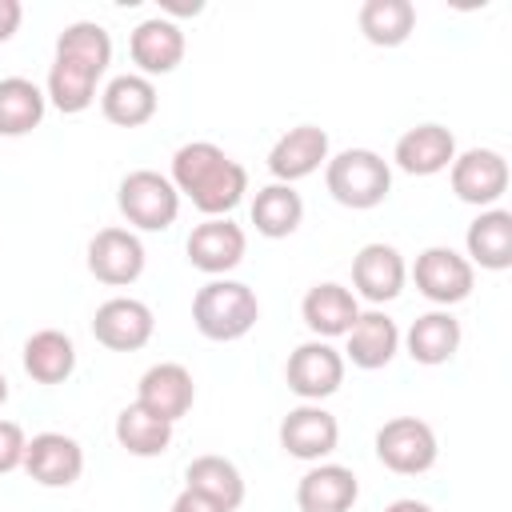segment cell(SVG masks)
<instances>
[{
	"label": "cell",
	"mask_w": 512,
	"mask_h": 512,
	"mask_svg": "<svg viewBox=\"0 0 512 512\" xmlns=\"http://www.w3.org/2000/svg\"><path fill=\"white\" fill-rule=\"evenodd\" d=\"M180 196L192 200L196 212L208 216H228L244 192H248V168L240 160H232L224 148H216L212 140H192L180 144L172 156V176Z\"/></svg>",
	"instance_id": "1"
},
{
	"label": "cell",
	"mask_w": 512,
	"mask_h": 512,
	"mask_svg": "<svg viewBox=\"0 0 512 512\" xmlns=\"http://www.w3.org/2000/svg\"><path fill=\"white\" fill-rule=\"evenodd\" d=\"M256 320H260V300L240 280L216 276L192 296V324L208 340H220V344L240 340L256 328Z\"/></svg>",
	"instance_id": "2"
},
{
	"label": "cell",
	"mask_w": 512,
	"mask_h": 512,
	"mask_svg": "<svg viewBox=\"0 0 512 512\" xmlns=\"http://www.w3.org/2000/svg\"><path fill=\"white\" fill-rule=\"evenodd\" d=\"M324 184H328V192H332L336 204H344L352 212H368V208H376V204L388 200V192H392V168L372 148H344V152L328 156Z\"/></svg>",
	"instance_id": "3"
},
{
	"label": "cell",
	"mask_w": 512,
	"mask_h": 512,
	"mask_svg": "<svg viewBox=\"0 0 512 512\" xmlns=\"http://www.w3.org/2000/svg\"><path fill=\"white\" fill-rule=\"evenodd\" d=\"M120 216L140 232H164L180 216V192L176 184L156 168H136L116 188Z\"/></svg>",
	"instance_id": "4"
},
{
	"label": "cell",
	"mask_w": 512,
	"mask_h": 512,
	"mask_svg": "<svg viewBox=\"0 0 512 512\" xmlns=\"http://www.w3.org/2000/svg\"><path fill=\"white\" fill-rule=\"evenodd\" d=\"M376 456L388 472H400V476H420L436 464L440 456V444H436V432L428 420H416V416H392L380 424L376 432Z\"/></svg>",
	"instance_id": "5"
},
{
	"label": "cell",
	"mask_w": 512,
	"mask_h": 512,
	"mask_svg": "<svg viewBox=\"0 0 512 512\" xmlns=\"http://www.w3.org/2000/svg\"><path fill=\"white\" fill-rule=\"evenodd\" d=\"M412 280H416V288H420L424 300H432V304H440V308H452V304H460V300L472 296V288H476V268H472L468 256H460L456 248L432 244V248H424V252L416 256Z\"/></svg>",
	"instance_id": "6"
},
{
	"label": "cell",
	"mask_w": 512,
	"mask_h": 512,
	"mask_svg": "<svg viewBox=\"0 0 512 512\" xmlns=\"http://www.w3.org/2000/svg\"><path fill=\"white\" fill-rule=\"evenodd\" d=\"M344 364H348L344 352H336L328 340H304L292 348V356L284 364V380L304 404H320L324 396L340 392Z\"/></svg>",
	"instance_id": "7"
},
{
	"label": "cell",
	"mask_w": 512,
	"mask_h": 512,
	"mask_svg": "<svg viewBox=\"0 0 512 512\" xmlns=\"http://www.w3.org/2000/svg\"><path fill=\"white\" fill-rule=\"evenodd\" d=\"M448 180L464 204H476L484 212V208H496V200L508 192V160L496 148H468V152H456Z\"/></svg>",
	"instance_id": "8"
},
{
	"label": "cell",
	"mask_w": 512,
	"mask_h": 512,
	"mask_svg": "<svg viewBox=\"0 0 512 512\" xmlns=\"http://www.w3.org/2000/svg\"><path fill=\"white\" fill-rule=\"evenodd\" d=\"M184 252H188V264H192V268H200V272H208V276L216 280V276H228V272L244 260L248 236H244V228H240L236 220H228V216H208L204 224H196V228L188 232Z\"/></svg>",
	"instance_id": "9"
},
{
	"label": "cell",
	"mask_w": 512,
	"mask_h": 512,
	"mask_svg": "<svg viewBox=\"0 0 512 512\" xmlns=\"http://www.w3.org/2000/svg\"><path fill=\"white\" fill-rule=\"evenodd\" d=\"M152 332H156V316L136 296H112L92 316L96 344H104L112 352H136V348H144L152 340Z\"/></svg>",
	"instance_id": "10"
},
{
	"label": "cell",
	"mask_w": 512,
	"mask_h": 512,
	"mask_svg": "<svg viewBox=\"0 0 512 512\" xmlns=\"http://www.w3.org/2000/svg\"><path fill=\"white\" fill-rule=\"evenodd\" d=\"M144 260H148L144 244L132 228H100L88 240V272L100 284H112V288L136 284L144 272Z\"/></svg>",
	"instance_id": "11"
},
{
	"label": "cell",
	"mask_w": 512,
	"mask_h": 512,
	"mask_svg": "<svg viewBox=\"0 0 512 512\" xmlns=\"http://www.w3.org/2000/svg\"><path fill=\"white\" fill-rule=\"evenodd\" d=\"M340 444V420L320 404H300L280 420V448L296 460L320 464Z\"/></svg>",
	"instance_id": "12"
},
{
	"label": "cell",
	"mask_w": 512,
	"mask_h": 512,
	"mask_svg": "<svg viewBox=\"0 0 512 512\" xmlns=\"http://www.w3.org/2000/svg\"><path fill=\"white\" fill-rule=\"evenodd\" d=\"M408 280V264L400 256V248L372 240L352 256V288L356 296H364L368 304H388L404 292Z\"/></svg>",
	"instance_id": "13"
},
{
	"label": "cell",
	"mask_w": 512,
	"mask_h": 512,
	"mask_svg": "<svg viewBox=\"0 0 512 512\" xmlns=\"http://www.w3.org/2000/svg\"><path fill=\"white\" fill-rule=\"evenodd\" d=\"M184 48H188L184 28H180L176 20H168V16H148V20H140V24L132 28V36H128L132 64H136L140 76H148V80L176 72V64L184 60Z\"/></svg>",
	"instance_id": "14"
},
{
	"label": "cell",
	"mask_w": 512,
	"mask_h": 512,
	"mask_svg": "<svg viewBox=\"0 0 512 512\" xmlns=\"http://www.w3.org/2000/svg\"><path fill=\"white\" fill-rule=\"evenodd\" d=\"M136 404H144L152 416L176 424V420L188 416V408L196 404V380H192V372H188L184 364L160 360V364H152V368L140 376V384H136Z\"/></svg>",
	"instance_id": "15"
},
{
	"label": "cell",
	"mask_w": 512,
	"mask_h": 512,
	"mask_svg": "<svg viewBox=\"0 0 512 512\" xmlns=\"http://www.w3.org/2000/svg\"><path fill=\"white\" fill-rule=\"evenodd\" d=\"M24 472L44 488H68L84 472V448L64 432H36L24 448Z\"/></svg>",
	"instance_id": "16"
},
{
	"label": "cell",
	"mask_w": 512,
	"mask_h": 512,
	"mask_svg": "<svg viewBox=\"0 0 512 512\" xmlns=\"http://www.w3.org/2000/svg\"><path fill=\"white\" fill-rule=\"evenodd\" d=\"M320 164H328V132L316 124L288 128L268 152V172L276 176V184H296L312 176Z\"/></svg>",
	"instance_id": "17"
},
{
	"label": "cell",
	"mask_w": 512,
	"mask_h": 512,
	"mask_svg": "<svg viewBox=\"0 0 512 512\" xmlns=\"http://www.w3.org/2000/svg\"><path fill=\"white\" fill-rule=\"evenodd\" d=\"M300 316H304V324L316 340H336V336H348V328L360 316V304H356L352 288H344L336 280H320L304 292Z\"/></svg>",
	"instance_id": "18"
},
{
	"label": "cell",
	"mask_w": 512,
	"mask_h": 512,
	"mask_svg": "<svg viewBox=\"0 0 512 512\" xmlns=\"http://www.w3.org/2000/svg\"><path fill=\"white\" fill-rule=\"evenodd\" d=\"M392 160L408 176H436V172L452 168V160H456V136L444 124H416V128H408L396 140Z\"/></svg>",
	"instance_id": "19"
},
{
	"label": "cell",
	"mask_w": 512,
	"mask_h": 512,
	"mask_svg": "<svg viewBox=\"0 0 512 512\" xmlns=\"http://www.w3.org/2000/svg\"><path fill=\"white\" fill-rule=\"evenodd\" d=\"M344 340H348L344 360H352V364L364 368V372L388 368L392 356L400 352V328H396V320H392L388 312H380V308L360 312Z\"/></svg>",
	"instance_id": "20"
},
{
	"label": "cell",
	"mask_w": 512,
	"mask_h": 512,
	"mask_svg": "<svg viewBox=\"0 0 512 512\" xmlns=\"http://www.w3.org/2000/svg\"><path fill=\"white\" fill-rule=\"evenodd\" d=\"M356 496H360L356 472L344 464H312L296 484L300 512H352Z\"/></svg>",
	"instance_id": "21"
},
{
	"label": "cell",
	"mask_w": 512,
	"mask_h": 512,
	"mask_svg": "<svg viewBox=\"0 0 512 512\" xmlns=\"http://www.w3.org/2000/svg\"><path fill=\"white\" fill-rule=\"evenodd\" d=\"M160 108V96H156V84L140 72H124V76H112L100 92V112L108 124L116 128H140L156 116Z\"/></svg>",
	"instance_id": "22"
},
{
	"label": "cell",
	"mask_w": 512,
	"mask_h": 512,
	"mask_svg": "<svg viewBox=\"0 0 512 512\" xmlns=\"http://www.w3.org/2000/svg\"><path fill=\"white\" fill-rule=\"evenodd\" d=\"M464 248H468V264L488 268V272H504L512 268V212L508 208H484L468 232H464Z\"/></svg>",
	"instance_id": "23"
},
{
	"label": "cell",
	"mask_w": 512,
	"mask_h": 512,
	"mask_svg": "<svg viewBox=\"0 0 512 512\" xmlns=\"http://www.w3.org/2000/svg\"><path fill=\"white\" fill-rule=\"evenodd\" d=\"M460 320L448 312V308H436V312H424L412 320V328L404 332V348L416 364L424 368H436V364H448L460 348Z\"/></svg>",
	"instance_id": "24"
},
{
	"label": "cell",
	"mask_w": 512,
	"mask_h": 512,
	"mask_svg": "<svg viewBox=\"0 0 512 512\" xmlns=\"http://www.w3.org/2000/svg\"><path fill=\"white\" fill-rule=\"evenodd\" d=\"M24 372L36 384H64L76 372V344L60 328H40L24 340Z\"/></svg>",
	"instance_id": "25"
},
{
	"label": "cell",
	"mask_w": 512,
	"mask_h": 512,
	"mask_svg": "<svg viewBox=\"0 0 512 512\" xmlns=\"http://www.w3.org/2000/svg\"><path fill=\"white\" fill-rule=\"evenodd\" d=\"M184 488H192V492L216 500V504L228 508V512H236V508L244 504V476H240V468H236L232 460L216 456V452L196 456V460L184 468Z\"/></svg>",
	"instance_id": "26"
},
{
	"label": "cell",
	"mask_w": 512,
	"mask_h": 512,
	"mask_svg": "<svg viewBox=\"0 0 512 512\" xmlns=\"http://www.w3.org/2000/svg\"><path fill=\"white\" fill-rule=\"evenodd\" d=\"M48 108V96L28 76H4L0 80V136H28L40 128Z\"/></svg>",
	"instance_id": "27"
},
{
	"label": "cell",
	"mask_w": 512,
	"mask_h": 512,
	"mask_svg": "<svg viewBox=\"0 0 512 512\" xmlns=\"http://www.w3.org/2000/svg\"><path fill=\"white\" fill-rule=\"evenodd\" d=\"M356 24H360L368 44L400 48L416 28V4L412 0H364Z\"/></svg>",
	"instance_id": "28"
},
{
	"label": "cell",
	"mask_w": 512,
	"mask_h": 512,
	"mask_svg": "<svg viewBox=\"0 0 512 512\" xmlns=\"http://www.w3.org/2000/svg\"><path fill=\"white\" fill-rule=\"evenodd\" d=\"M300 220H304V200H300V192L292 184H276L272 180V184H264L256 192V200H252V224H256L260 236L284 240V236H292L300 228Z\"/></svg>",
	"instance_id": "29"
},
{
	"label": "cell",
	"mask_w": 512,
	"mask_h": 512,
	"mask_svg": "<svg viewBox=\"0 0 512 512\" xmlns=\"http://www.w3.org/2000/svg\"><path fill=\"white\" fill-rule=\"evenodd\" d=\"M116 444L128 452V456H140V460H152V456H164L168 444H172V424L152 416L144 404H128L120 408L116 416Z\"/></svg>",
	"instance_id": "30"
},
{
	"label": "cell",
	"mask_w": 512,
	"mask_h": 512,
	"mask_svg": "<svg viewBox=\"0 0 512 512\" xmlns=\"http://www.w3.org/2000/svg\"><path fill=\"white\" fill-rule=\"evenodd\" d=\"M96 72L92 68H84V64H72V60H60V56H52V68H48V84H44V96H48V104L52 108H60V112H68V116H76V112H84V108H92V100H96Z\"/></svg>",
	"instance_id": "31"
},
{
	"label": "cell",
	"mask_w": 512,
	"mask_h": 512,
	"mask_svg": "<svg viewBox=\"0 0 512 512\" xmlns=\"http://www.w3.org/2000/svg\"><path fill=\"white\" fill-rule=\"evenodd\" d=\"M56 56L60 60H72V64H84L96 76H104V68L112 64V36L96 20H72L56 36Z\"/></svg>",
	"instance_id": "32"
},
{
	"label": "cell",
	"mask_w": 512,
	"mask_h": 512,
	"mask_svg": "<svg viewBox=\"0 0 512 512\" xmlns=\"http://www.w3.org/2000/svg\"><path fill=\"white\" fill-rule=\"evenodd\" d=\"M24 448H28L24 428L16 420H0V476L24 468Z\"/></svg>",
	"instance_id": "33"
},
{
	"label": "cell",
	"mask_w": 512,
	"mask_h": 512,
	"mask_svg": "<svg viewBox=\"0 0 512 512\" xmlns=\"http://www.w3.org/2000/svg\"><path fill=\"white\" fill-rule=\"evenodd\" d=\"M20 20H24V4L20 0H0V44H8L16 36Z\"/></svg>",
	"instance_id": "34"
},
{
	"label": "cell",
	"mask_w": 512,
	"mask_h": 512,
	"mask_svg": "<svg viewBox=\"0 0 512 512\" xmlns=\"http://www.w3.org/2000/svg\"><path fill=\"white\" fill-rule=\"evenodd\" d=\"M172 512H228V508H220L216 500H208V496H200V492L184 488V492L172 500Z\"/></svg>",
	"instance_id": "35"
},
{
	"label": "cell",
	"mask_w": 512,
	"mask_h": 512,
	"mask_svg": "<svg viewBox=\"0 0 512 512\" xmlns=\"http://www.w3.org/2000/svg\"><path fill=\"white\" fill-rule=\"evenodd\" d=\"M384 512H432L424 500H412V496H404V500H392Z\"/></svg>",
	"instance_id": "36"
},
{
	"label": "cell",
	"mask_w": 512,
	"mask_h": 512,
	"mask_svg": "<svg viewBox=\"0 0 512 512\" xmlns=\"http://www.w3.org/2000/svg\"><path fill=\"white\" fill-rule=\"evenodd\" d=\"M200 8H204L200 0H192V4H164V16H168V20H172V16H196Z\"/></svg>",
	"instance_id": "37"
},
{
	"label": "cell",
	"mask_w": 512,
	"mask_h": 512,
	"mask_svg": "<svg viewBox=\"0 0 512 512\" xmlns=\"http://www.w3.org/2000/svg\"><path fill=\"white\" fill-rule=\"evenodd\" d=\"M4 404H8V376L0 372V408H4Z\"/></svg>",
	"instance_id": "38"
}]
</instances>
